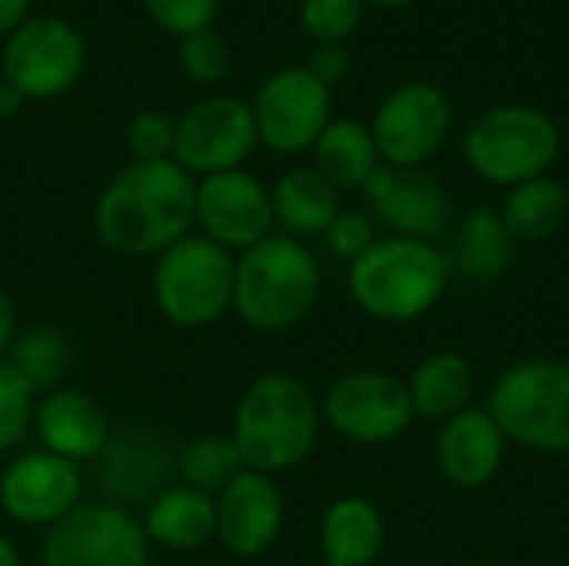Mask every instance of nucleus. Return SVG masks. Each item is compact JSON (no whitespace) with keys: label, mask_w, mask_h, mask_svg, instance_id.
<instances>
[{"label":"nucleus","mask_w":569,"mask_h":566,"mask_svg":"<svg viewBox=\"0 0 569 566\" xmlns=\"http://www.w3.org/2000/svg\"><path fill=\"white\" fill-rule=\"evenodd\" d=\"M197 180L173 160H130L100 190L97 240L123 257H160L193 227Z\"/></svg>","instance_id":"1"},{"label":"nucleus","mask_w":569,"mask_h":566,"mask_svg":"<svg viewBox=\"0 0 569 566\" xmlns=\"http://www.w3.org/2000/svg\"><path fill=\"white\" fill-rule=\"evenodd\" d=\"M320 437V404L293 374L257 377L237 404L230 440L247 470L283 474L300 467Z\"/></svg>","instance_id":"2"},{"label":"nucleus","mask_w":569,"mask_h":566,"mask_svg":"<svg viewBox=\"0 0 569 566\" xmlns=\"http://www.w3.org/2000/svg\"><path fill=\"white\" fill-rule=\"evenodd\" d=\"M320 284L313 250L297 237L270 234L237 257L230 310L257 334H283L310 317Z\"/></svg>","instance_id":"3"},{"label":"nucleus","mask_w":569,"mask_h":566,"mask_svg":"<svg viewBox=\"0 0 569 566\" xmlns=\"http://www.w3.org/2000/svg\"><path fill=\"white\" fill-rule=\"evenodd\" d=\"M450 280V260L427 240L383 237L350 264L347 284L353 304L383 324H410L427 317Z\"/></svg>","instance_id":"4"},{"label":"nucleus","mask_w":569,"mask_h":566,"mask_svg":"<svg viewBox=\"0 0 569 566\" xmlns=\"http://www.w3.org/2000/svg\"><path fill=\"white\" fill-rule=\"evenodd\" d=\"M463 157L480 180L510 190L550 173L560 157V130L540 107L503 103L470 123Z\"/></svg>","instance_id":"5"},{"label":"nucleus","mask_w":569,"mask_h":566,"mask_svg":"<svg viewBox=\"0 0 569 566\" xmlns=\"http://www.w3.org/2000/svg\"><path fill=\"white\" fill-rule=\"evenodd\" d=\"M237 257L203 234H187L167 247L153 264V300L157 310L187 330L217 324L233 307Z\"/></svg>","instance_id":"6"},{"label":"nucleus","mask_w":569,"mask_h":566,"mask_svg":"<svg viewBox=\"0 0 569 566\" xmlns=\"http://www.w3.org/2000/svg\"><path fill=\"white\" fill-rule=\"evenodd\" d=\"M507 440L543 450H569V367L560 360H520L500 374L487 404Z\"/></svg>","instance_id":"7"},{"label":"nucleus","mask_w":569,"mask_h":566,"mask_svg":"<svg viewBox=\"0 0 569 566\" xmlns=\"http://www.w3.org/2000/svg\"><path fill=\"white\" fill-rule=\"evenodd\" d=\"M87 67V40L53 13H30L0 47V77L27 100H53L67 93Z\"/></svg>","instance_id":"8"},{"label":"nucleus","mask_w":569,"mask_h":566,"mask_svg":"<svg viewBox=\"0 0 569 566\" xmlns=\"http://www.w3.org/2000/svg\"><path fill=\"white\" fill-rule=\"evenodd\" d=\"M143 524L117 504H80L47 527L40 566H147Z\"/></svg>","instance_id":"9"},{"label":"nucleus","mask_w":569,"mask_h":566,"mask_svg":"<svg viewBox=\"0 0 569 566\" xmlns=\"http://www.w3.org/2000/svg\"><path fill=\"white\" fill-rule=\"evenodd\" d=\"M250 110L260 143L280 157H297L310 153L333 120V90L307 67H280L257 87Z\"/></svg>","instance_id":"10"},{"label":"nucleus","mask_w":569,"mask_h":566,"mask_svg":"<svg viewBox=\"0 0 569 566\" xmlns=\"http://www.w3.org/2000/svg\"><path fill=\"white\" fill-rule=\"evenodd\" d=\"M453 127L450 97L430 80H410L390 90L373 120L370 133L387 167H423L440 153Z\"/></svg>","instance_id":"11"},{"label":"nucleus","mask_w":569,"mask_h":566,"mask_svg":"<svg viewBox=\"0 0 569 566\" xmlns=\"http://www.w3.org/2000/svg\"><path fill=\"white\" fill-rule=\"evenodd\" d=\"M320 414L333 434L363 447L390 444L413 424L407 380L387 370H350L337 377L323 394Z\"/></svg>","instance_id":"12"},{"label":"nucleus","mask_w":569,"mask_h":566,"mask_svg":"<svg viewBox=\"0 0 569 566\" xmlns=\"http://www.w3.org/2000/svg\"><path fill=\"white\" fill-rule=\"evenodd\" d=\"M257 123L250 103L237 97H203L177 117L173 163L190 177L240 170L257 150Z\"/></svg>","instance_id":"13"},{"label":"nucleus","mask_w":569,"mask_h":566,"mask_svg":"<svg viewBox=\"0 0 569 566\" xmlns=\"http://www.w3.org/2000/svg\"><path fill=\"white\" fill-rule=\"evenodd\" d=\"M193 224H200V234L207 240L220 244L230 254H243L273 234L277 220H273L270 190L243 167L200 177L197 200H193Z\"/></svg>","instance_id":"14"},{"label":"nucleus","mask_w":569,"mask_h":566,"mask_svg":"<svg viewBox=\"0 0 569 566\" xmlns=\"http://www.w3.org/2000/svg\"><path fill=\"white\" fill-rule=\"evenodd\" d=\"M363 197L373 217L393 230V237H413L433 244L453 220V200L440 180L423 167H387L380 163L363 183Z\"/></svg>","instance_id":"15"},{"label":"nucleus","mask_w":569,"mask_h":566,"mask_svg":"<svg viewBox=\"0 0 569 566\" xmlns=\"http://www.w3.org/2000/svg\"><path fill=\"white\" fill-rule=\"evenodd\" d=\"M80 467L47 450L10 460L0 474V510L23 527H53L80 507Z\"/></svg>","instance_id":"16"},{"label":"nucleus","mask_w":569,"mask_h":566,"mask_svg":"<svg viewBox=\"0 0 569 566\" xmlns=\"http://www.w3.org/2000/svg\"><path fill=\"white\" fill-rule=\"evenodd\" d=\"M217 540L233 557L267 554L283 530V494L273 477L243 470L217 500Z\"/></svg>","instance_id":"17"},{"label":"nucleus","mask_w":569,"mask_h":566,"mask_svg":"<svg viewBox=\"0 0 569 566\" xmlns=\"http://www.w3.org/2000/svg\"><path fill=\"white\" fill-rule=\"evenodd\" d=\"M97 464H100L103 490H110L113 504L123 510L130 504L147 507L153 497H160L170 487L177 474V457L150 430L110 434Z\"/></svg>","instance_id":"18"},{"label":"nucleus","mask_w":569,"mask_h":566,"mask_svg":"<svg viewBox=\"0 0 569 566\" xmlns=\"http://www.w3.org/2000/svg\"><path fill=\"white\" fill-rule=\"evenodd\" d=\"M33 430L47 454L63 457L77 467L83 460H97L113 434L103 407L90 394L73 387H57L37 400Z\"/></svg>","instance_id":"19"},{"label":"nucleus","mask_w":569,"mask_h":566,"mask_svg":"<svg viewBox=\"0 0 569 566\" xmlns=\"http://www.w3.org/2000/svg\"><path fill=\"white\" fill-rule=\"evenodd\" d=\"M507 454V437L490 417L487 407H467L457 417L443 420V430L437 434V467L440 474L463 490L487 487Z\"/></svg>","instance_id":"20"},{"label":"nucleus","mask_w":569,"mask_h":566,"mask_svg":"<svg viewBox=\"0 0 569 566\" xmlns=\"http://www.w3.org/2000/svg\"><path fill=\"white\" fill-rule=\"evenodd\" d=\"M143 534L150 544L167 550H200L217 537V504L213 497L187 487L170 484L160 497H153L143 510Z\"/></svg>","instance_id":"21"},{"label":"nucleus","mask_w":569,"mask_h":566,"mask_svg":"<svg viewBox=\"0 0 569 566\" xmlns=\"http://www.w3.org/2000/svg\"><path fill=\"white\" fill-rule=\"evenodd\" d=\"M387 547V524L367 497H340L320 520L327 566H370Z\"/></svg>","instance_id":"22"},{"label":"nucleus","mask_w":569,"mask_h":566,"mask_svg":"<svg viewBox=\"0 0 569 566\" xmlns=\"http://www.w3.org/2000/svg\"><path fill=\"white\" fill-rule=\"evenodd\" d=\"M273 220L283 227L287 237H317L327 234V227L337 220L340 190L317 173L313 167H293L270 187Z\"/></svg>","instance_id":"23"},{"label":"nucleus","mask_w":569,"mask_h":566,"mask_svg":"<svg viewBox=\"0 0 569 566\" xmlns=\"http://www.w3.org/2000/svg\"><path fill=\"white\" fill-rule=\"evenodd\" d=\"M310 157H313V170L323 173L337 190H353V187L363 190V183L380 167L370 123H360L353 117H333L317 137Z\"/></svg>","instance_id":"24"},{"label":"nucleus","mask_w":569,"mask_h":566,"mask_svg":"<svg viewBox=\"0 0 569 566\" xmlns=\"http://www.w3.org/2000/svg\"><path fill=\"white\" fill-rule=\"evenodd\" d=\"M407 394L413 404V417L450 420L470 407L473 367L457 350H437L417 364V370L407 380Z\"/></svg>","instance_id":"25"},{"label":"nucleus","mask_w":569,"mask_h":566,"mask_svg":"<svg viewBox=\"0 0 569 566\" xmlns=\"http://www.w3.org/2000/svg\"><path fill=\"white\" fill-rule=\"evenodd\" d=\"M513 240L493 207H473L453 237V270L473 284H493L510 270Z\"/></svg>","instance_id":"26"},{"label":"nucleus","mask_w":569,"mask_h":566,"mask_svg":"<svg viewBox=\"0 0 569 566\" xmlns=\"http://www.w3.org/2000/svg\"><path fill=\"white\" fill-rule=\"evenodd\" d=\"M567 217L569 190L550 173L510 187L500 207V220L513 244H540L553 237L567 224Z\"/></svg>","instance_id":"27"},{"label":"nucleus","mask_w":569,"mask_h":566,"mask_svg":"<svg viewBox=\"0 0 569 566\" xmlns=\"http://www.w3.org/2000/svg\"><path fill=\"white\" fill-rule=\"evenodd\" d=\"M10 367L27 380V387L43 397L50 390H57L67 360H70V347L63 340V334H57L53 327L33 324L27 330H17L10 350H7Z\"/></svg>","instance_id":"28"},{"label":"nucleus","mask_w":569,"mask_h":566,"mask_svg":"<svg viewBox=\"0 0 569 566\" xmlns=\"http://www.w3.org/2000/svg\"><path fill=\"white\" fill-rule=\"evenodd\" d=\"M243 460H240V450L233 447L230 434L227 437H217V434H207V437H197L190 440L180 454H177V477L180 484L207 494V497H220L240 474H243Z\"/></svg>","instance_id":"29"},{"label":"nucleus","mask_w":569,"mask_h":566,"mask_svg":"<svg viewBox=\"0 0 569 566\" xmlns=\"http://www.w3.org/2000/svg\"><path fill=\"white\" fill-rule=\"evenodd\" d=\"M363 0H300V30L313 43H343L363 23Z\"/></svg>","instance_id":"30"},{"label":"nucleus","mask_w":569,"mask_h":566,"mask_svg":"<svg viewBox=\"0 0 569 566\" xmlns=\"http://www.w3.org/2000/svg\"><path fill=\"white\" fill-rule=\"evenodd\" d=\"M33 407L37 394L10 367V360L0 357V454L13 450L27 437V430L33 427Z\"/></svg>","instance_id":"31"},{"label":"nucleus","mask_w":569,"mask_h":566,"mask_svg":"<svg viewBox=\"0 0 569 566\" xmlns=\"http://www.w3.org/2000/svg\"><path fill=\"white\" fill-rule=\"evenodd\" d=\"M177 60H180V70L193 83H217L230 70V43L220 30L207 27L190 37H180Z\"/></svg>","instance_id":"32"},{"label":"nucleus","mask_w":569,"mask_h":566,"mask_svg":"<svg viewBox=\"0 0 569 566\" xmlns=\"http://www.w3.org/2000/svg\"><path fill=\"white\" fill-rule=\"evenodd\" d=\"M140 3L150 23L177 40L213 27L220 13V0H140Z\"/></svg>","instance_id":"33"},{"label":"nucleus","mask_w":569,"mask_h":566,"mask_svg":"<svg viewBox=\"0 0 569 566\" xmlns=\"http://www.w3.org/2000/svg\"><path fill=\"white\" fill-rule=\"evenodd\" d=\"M177 120L160 110H140L127 123V150L133 160H173Z\"/></svg>","instance_id":"34"},{"label":"nucleus","mask_w":569,"mask_h":566,"mask_svg":"<svg viewBox=\"0 0 569 566\" xmlns=\"http://www.w3.org/2000/svg\"><path fill=\"white\" fill-rule=\"evenodd\" d=\"M327 244H330V250L337 254V257H343V260H357V257H363L373 244H377V234H373V220L367 217V214H360V210H340L337 214V220L327 227Z\"/></svg>","instance_id":"35"},{"label":"nucleus","mask_w":569,"mask_h":566,"mask_svg":"<svg viewBox=\"0 0 569 566\" xmlns=\"http://www.w3.org/2000/svg\"><path fill=\"white\" fill-rule=\"evenodd\" d=\"M320 83H327L330 90L340 83V80H347V73H350V53H347V47L343 43H317L313 50H310V57H307V63H303Z\"/></svg>","instance_id":"36"},{"label":"nucleus","mask_w":569,"mask_h":566,"mask_svg":"<svg viewBox=\"0 0 569 566\" xmlns=\"http://www.w3.org/2000/svg\"><path fill=\"white\" fill-rule=\"evenodd\" d=\"M33 0H0V37H10L27 17Z\"/></svg>","instance_id":"37"},{"label":"nucleus","mask_w":569,"mask_h":566,"mask_svg":"<svg viewBox=\"0 0 569 566\" xmlns=\"http://www.w3.org/2000/svg\"><path fill=\"white\" fill-rule=\"evenodd\" d=\"M13 337H17V310H13L10 294L0 287V357H7Z\"/></svg>","instance_id":"38"},{"label":"nucleus","mask_w":569,"mask_h":566,"mask_svg":"<svg viewBox=\"0 0 569 566\" xmlns=\"http://www.w3.org/2000/svg\"><path fill=\"white\" fill-rule=\"evenodd\" d=\"M23 103H27V97H23L10 80H3V77H0V120L17 117V113L23 110Z\"/></svg>","instance_id":"39"},{"label":"nucleus","mask_w":569,"mask_h":566,"mask_svg":"<svg viewBox=\"0 0 569 566\" xmlns=\"http://www.w3.org/2000/svg\"><path fill=\"white\" fill-rule=\"evenodd\" d=\"M0 566H20V554H17V547L0 534Z\"/></svg>","instance_id":"40"},{"label":"nucleus","mask_w":569,"mask_h":566,"mask_svg":"<svg viewBox=\"0 0 569 566\" xmlns=\"http://www.w3.org/2000/svg\"><path fill=\"white\" fill-rule=\"evenodd\" d=\"M367 7H387V10H397V7H410L417 0H363Z\"/></svg>","instance_id":"41"},{"label":"nucleus","mask_w":569,"mask_h":566,"mask_svg":"<svg viewBox=\"0 0 569 566\" xmlns=\"http://www.w3.org/2000/svg\"><path fill=\"white\" fill-rule=\"evenodd\" d=\"M163 566H177V564H163Z\"/></svg>","instance_id":"42"}]
</instances>
